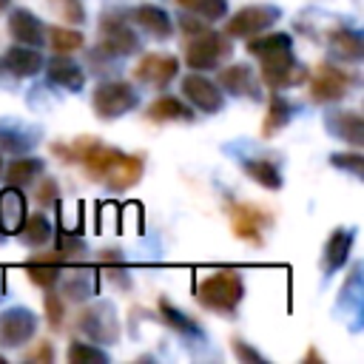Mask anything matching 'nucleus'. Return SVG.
<instances>
[{
	"instance_id": "nucleus-31",
	"label": "nucleus",
	"mask_w": 364,
	"mask_h": 364,
	"mask_svg": "<svg viewBox=\"0 0 364 364\" xmlns=\"http://www.w3.org/2000/svg\"><path fill=\"white\" fill-rule=\"evenodd\" d=\"M159 316H162V321H165L168 327H173V330H176V333H182V336H193V338H199V336H202V327H199L188 313L176 310L168 299H159Z\"/></svg>"
},
{
	"instance_id": "nucleus-38",
	"label": "nucleus",
	"mask_w": 364,
	"mask_h": 364,
	"mask_svg": "<svg viewBox=\"0 0 364 364\" xmlns=\"http://www.w3.org/2000/svg\"><path fill=\"white\" fill-rule=\"evenodd\" d=\"M34 199L46 208V205H54L57 199H60V188H57V179H51V176H46V179H40L37 182V191H34Z\"/></svg>"
},
{
	"instance_id": "nucleus-21",
	"label": "nucleus",
	"mask_w": 364,
	"mask_h": 364,
	"mask_svg": "<svg viewBox=\"0 0 364 364\" xmlns=\"http://www.w3.org/2000/svg\"><path fill=\"white\" fill-rule=\"evenodd\" d=\"M327 128L338 139H344V142H350L355 148L364 145V122H361L358 111H330L327 114Z\"/></svg>"
},
{
	"instance_id": "nucleus-42",
	"label": "nucleus",
	"mask_w": 364,
	"mask_h": 364,
	"mask_svg": "<svg viewBox=\"0 0 364 364\" xmlns=\"http://www.w3.org/2000/svg\"><path fill=\"white\" fill-rule=\"evenodd\" d=\"M26 358H28V361H54V347H51V341H40L34 350L26 353Z\"/></svg>"
},
{
	"instance_id": "nucleus-1",
	"label": "nucleus",
	"mask_w": 364,
	"mask_h": 364,
	"mask_svg": "<svg viewBox=\"0 0 364 364\" xmlns=\"http://www.w3.org/2000/svg\"><path fill=\"white\" fill-rule=\"evenodd\" d=\"M247 54L259 60V77L270 91L293 88L307 80V71L293 54V37L284 31L247 37Z\"/></svg>"
},
{
	"instance_id": "nucleus-13",
	"label": "nucleus",
	"mask_w": 364,
	"mask_h": 364,
	"mask_svg": "<svg viewBox=\"0 0 364 364\" xmlns=\"http://www.w3.org/2000/svg\"><path fill=\"white\" fill-rule=\"evenodd\" d=\"M9 34L20 43V46H31V48H40L46 46V26L43 20L28 11V9H14L9 14Z\"/></svg>"
},
{
	"instance_id": "nucleus-39",
	"label": "nucleus",
	"mask_w": 364,
	"mask_h": 364,
	"mask_svg": "<svg viewBox=\"0 0 364 364\" xmlns=\"http://www.w3.org/2000/svg\"><path fill=\"white\" fill-rule=\"evenodd\" d=\"M330 162H333L336 168H347V171H353L355 176H361V168H364L361 154H333Z\"/></svg>"
},
{
	"instance_id": "nucleus-2",
	"label": "nucleus",
	"mask_w": 364,
	"mask_h": 364,
	"mask_svg": "<svg viewBox=\"0 0 364 364\" xmlns=\"http://www.w3.org/2000/svg\"><path fill=\"white\" fill-rule=\"evenodd\" d=\"M245 299V282L236 270H216L196 282V301L205 310L230 316Z\"/></svg>"
},
{
	"instance_id": "nucleus-14",
	"label": "nucleus",
	"mask_w": 364,
	"mask_h": 364,
	"mask_svg": "<svg viewBox=\"0 0 364 364\" xmlns=\"http://www.w3.org/2000/svg\"><path fill=\"white\" fill-rule=\"evenodd\" d=\"M28 216V202L20 188L6 185L0 191V233H20L23 222Z\"/></svg>"
},
{
	"instance_id": "nucleus-41",
	"label": "nucleus",
	"mask_w": 364,
	"mask_h": 364,
	"mask_svg": "<svg viewBox=\"0 0 364 364\" xmlns=\"http://www.w3.org/2000/svg\"><path fill=\"white\" fill-rule=\"evenodd\" d=\"M179 28H182L188 37H193V34L205 31V28H208V23H205L202 17H196V14H182V17H179Z\"/></svg>"
},
{
	"instance_id": "nucleus-8",
	"label": "nucleus",
	"mask_w": 364,
	"mask_h": 364,
	"mask_svg": "<svg viewBox=\"0 0 364 364\" xmlns=\"http://www.w3.org/2000/svg\"><path fill=\"white\" fill-rule=\"evenodd\" d=\"M228 216H230L233 233L253 245H262V233L273 225V213H267L259 205H247V202H230Z\"/></svg>"
},
{
	"instance_id": "nucleus-11",
	"label": "nucleus",
	"mask_w": 364,
	"mask_h": 364,
	"mask_svg": "<svg viewBox=\"0 0 364 364\" xmlns=\"http://www.w3.org/2000/svg\"><path fill=\"white\" fill-rule=\"evenodd\" d=\"M182 97H185L193 108H199V111H205V114H216V111H222V105H225V94L219 91V85L210 82V80H208L205 74H199V71L182 77Z\"/></svg>"
},
{
	"instance_id": "nucleus-17",
	"label": "nucleus",
	"mask_w": 364,
	"mask_h": 364,
	"mask_svg": "<svg viewBox=\"0 0 364 364\" xmlns=\"http://www.w3.org/2000/svg\"><path fill=\"white\" fill-rule=\"evenodd\" d=\"M216 80H219V85H222L225 91H230L233 97H253V100L262 97V94H259V82H256L250 65H245V63H233V65L219 68V77H216Z\"/></svg>"
},
{
	"instance_id": "nucleus-26",
	"label": "nucleus",
	"mask_w": 364,
	"mask_h": 364,
	"mask_svg": "<svg viewBox=\"0 0 364 364\" xmlns=\"http://www.w3.org/2000/svg\"><path fill=\"white\" fill-rule=\"evenodd\" d=\"M330 48H333V54H338L341 60L358 63L361 54H364V40H361V34H358L355 28L341 26V28H333V31H330Z\"/></svg>"
},
{
	"instance_id": "nucleus-16",
	"label": "nucleus",
	"mask_w": 364,
	"mask_h": 364,
	"mask_svg": "<svg viewBox=\"0 0 364 364\" xmlns=\"http://www.w3.org/2000/svg\"><path fill=\"white\" fill-rule=\"evenodd\" d=\"M353 242H355V230L353 228H338L327 236L324 242V253H321V267H324V276H333L336 270H341V264L347 262L350 250H353Z\"/></svg>"
},
{
	"instance_id": "nucleus-46",
	"label": "nucleus",
	"mask_w": 364,
	"mask_h": 364,
	"mask_svg": "<svg viewBox=\"0 0 364 364\" xmlns=\"http://www.w3.org/2000/svg\"><path fill=\"white\" fill-rule=\"evenodd\" d=\"M0 364H3V355H0Z\"/></svg>"
},
{
	"instance_id": "nucleus-12",
	"label": "nucleus",
	"mask_w": 364,
	"mask_h": 364,
	"mask_svg": "<svg viewBox=\"0 0 364 364\" xmlns=\"http://www.w3.org/2000/svg\"><path fill=\"white\" fill-rule=\"evenodd\" d=\"M134 80L151 88H165L176 74H179V60L173 54H145L134 65Z\"/></svg>"
},
{
	"instance_id": "nucleus-43",
	"label": "nucleus",
	"mask_w": 364,
	"mask_h": 364,
	"mask_svg": "<svg viewBox=\"0 0 364 364\" xmlns=\"http://www.w3.org/2000/svg\"><path fill=\"white\" fill-rule=\"evenodd\" d=\"M9 6H11V0H0V11H6Z\"/></svg>"
},
{
	"instance_id": "nucleus-30",
	"label": "nucleus",
	"mask_w": 364,
	"mask_h": 364,
	"mask_svg": "<svg viewBox=\"0 0 364 364\" xmlns=\"http://www.w3.org/2000/svg\"><path fill=\"white\" fill-rule=\"evenodd\" d=\"M20 239H23V245H28V247H43V245L51 239V222H48V216H46V213H31V216H26V222H23V228H20Z\"/></svg>"
},
{
	"instance_id": "nucleus-37",
	"label": "nucleus",
	"mask_w": 364,
	"mask_h": 364,
	"mask_svg": "<svg viewBox=\"0 0 364 364\" xmlns=\"http://www.w3.org/2000/svg\"><path fill=\"white\" fill-rule=\"evenodd\" d=\"M43 307H46V318H48L51 330H60L63 318H65V299L60 293H54V287H48L43 296Z\"/></svg>"
},
{
	"instance_id": "nucleus-45",
	"label": "nucleus",
	"mask_w": 364,
	"mask_h": 364,
	"mask_svg": "<svg viewBox=\"0 0 364 364\" xmlns=\"http://www.w3.org/2000/svg\"><path fill=\"white\" fill-rule=\"evenodd\" d=\"M0 173H3V159H0Z\"/></svg>"
},
{
	"instance_id": "nucleus-34",
	"label": "nucleus",
	"mask_w": 364,
	"mask_h": 364,
	"mask_svg": "<svg viewBox=\"0 0 364 364\" xmlns=\"http://www.w3.org/2000/svg\"><path fill=\"white\" fill-rule=\"evenodd\" d=\"M48 9L68 26H82L85 23V9H82V0H46Z\"/></svg>"
},
{
	"instance_id": "nucleus-33",
	"label": "nucleus",
	"mask_w": 364,
	"mask_h": 364,
	"mask_svg": "<svg viewBox=\"0 0 364 364\" xmlns=\"http://www.w3.org/2000/svg\"><path fill=\"white\" fill-rule=\"evenodd\" d=\"M48 34V46L57 51V54H71L77 48H82L85 37L77 31V28H68V26H54L46 31Z\"/></svg>"
},
{
	"instance_id": "nucleus-5",
	"label": "nucleus",
	"mask_w": 364,
	"mask_h": 364,
	"mask_svg": "<svg viewBox=\"0 0 364 364\" xmlns=\"http://www.w3.org/2000/svg\"><path fill=\"white\" fill-rule=\"evenodd\" d=\"M355 85V74L350 68H338V65H330V63H318L316 65V74L310 80V100L313 102H338L350 94V88Z\"/></svg>"
},
{
	"instance_id": "nucleus-3",
	"label": "nucleus",
	"mask_w": 364,
	"mask_h": 364,
	"mask_svg": "<svg viewBox=\"0 0 364 364\" xmlns=\"http://www.w3.org/2000/svg\"><path fill=\"white\" fill-rule=\"evenodd\" d=\"M233 46H230V37L228 34H219V31H199L188 40L185 46V65L193 68V71H210V68H219L228 57H230Z\"/></svg>"
},
{
	"instance_id": "nucleus-44",
	"label": "nucleus",
	"mask_w": 364,
	"mask_h": 364,
	"mask_svg": "<svg viewBox=\"0 0 364 364\" xmlns=\"http://www.w3.org/2000/svg\"><path fill=\"white\" fill-rule=\"evenodd\" d=\"M0 296H3V273H0Z\"/></svg>"
},
{
	"instance_id": "nucleus-28",
	"label": "nucleus",
	"mask_w": 364,
	"mask_h": 364,
	"mask_svg": "<svg viewBox=\"0 0 364 364\" xmlns=\"http://www.w3.org/2000/svg\"><path fill=\"white\" fill-rule=\"evenodd\" d=\"M43 171H46V162H43V159H37V156H23V154H20V159H14V162L3 171V176H6V185L23 188V185H31Z\"/></svg>"
},
{
	"instance_id": "nucleus-18",
	"label": "nucleus",
	"mask_w": 364,
	"mask_h": 364,
	"mask_svg": "<svg viewBox=\"0 0 364 364\" xmlns=\"http://www.w3.org/2000/svg\"><path fill=\"white\" fill-rule=\"evenodd\" d=\"M46 74H48V82L51 85H60L63 91H82L85 85V74L77 63H71L65 54H57L51 57L48 63H43Z\"/></svg>"
},
{
	"instance_id": "nucleus-7",
	"label": "nucleus",
	"mask_w": 364,
	"mask_h": 364,
	"mask_svg": "<svg viewBox=\"0 0 364 364\" xmlns=\"http://www.w3.org/2000/svg\"><path fill=\"white\" fill-rule=\"evenodd\" d=\"M282 17V9L279 6H264V3H256V6H245L239 9L228 26H225V34L228 37H253V34H262L267 31L276 20Z\"/></svg>"
},
{
	"instance_id": "nucleus-35",
	"label": "nucleus",
	"mask_w": 364,
	"mask_h": 364,
	"mask_svg": "<svg viewBox=\"0 0 364 364\" xmlns=\"http://www.w3.org/2000/svg\"><path fill=\"white\" fill-rule=\"evenodd\" d=\"M54 253H57L63 262H74V259H80V256L85 253V242H82L80 236L68 233V230H60V233H57V247H54Z\"/></svg>"
},
{
	"instance_id": "nucleus-9",
	"label": "nucleus",
	"mask_w": 364,
	"mask_h": 364,
	"mask_svg": "<svg viewBox=\"0 0 364 364\" xmlns=\"http://www.w3.org/2000/svg\"><path fill=\"white\" fill-rule=\"evenodd\" d=\"M139 48V37L136 31L119 20V17H102L100 26V43H97V54L100 57H128Z\"/></svg>"
},
{
	"instance_id": "nucleus-29",
	"label": "nucleus",
	"mask_w": 364,
	"mask_h": 364,
	"mask_svg": "<svg viewBox=\"0 0 364 364\" xmlns=\"http://www.w3.org/2000/svg\"><path fill=\"white\" fill-rule=\"evenodd\" d=\"M242 171L253 182H259L262 188H267V191H279L282 188V173H279V168L270 159H245L242 162Z\"/></svg>"
},
{
	"instance_id": "nucleus-20",
	"label": "nucleus",
	"mask_w": 364,
	"mask_h": 364,
	"mask_svg": "<svg viewBox=\"0 0 364 364\" xmlns=\"http://www.w3.org/2000/svg\"><path fill=\"white\" fill-rule=\"evenodd\" d=\"M142 168H145L142 156L119 154V156H117V162L111 165V171L105 173V179H102V182H105L108 188H114V191H125V188H131L134 182H139Z\"/></svg>"
},
{
	"instance_id": "nucleus-27",
	"label": "nucleus",
	"mask_w": 364,
	"mask_h": 364,
	"mask_svg": "<svg viewBox=\"0 0 364 364\" xmlns=\"http://www.w3.org/2000/svg\"><path fill=\"white\" fill-rule=\"evenodd\" d=\"M293 114H296V105H293L284 94L273 91L270 105H267V117H264V122H262V134H264V136L279 134V131L293 119Z\"/></svg>"
},
{
	"instance_id": "nucleus-19",
	"label": "nucleus",
	"mask_w": 364,
	"mask_h": 364,
	"mask_svg": "<svg viewBox=\"0 0 364 364\" xmlns=\"http://www.w3.org/2000/svg\"><path fill=\"white\" fill-rule=\"evenodd\" d=\"M131 20H134L139 28H145L151 37H156V40H168V37L173 34L171 14H168L165 9H159V6H154V3L136 6V9L131 11Z\"/></svg>"
},
{
	"instance_id": "nucleus-6",
	"label": "nucleus",
	"mask_w": 364,
	"mask_h": 364,
	"mask_svg": "<svg viewBox=\"0 0 364 364\" xmlns=\"http://www.w3.org/2000/svg\"><path fill=\"white\" fill-rule=\"evenodd\" d=\"M77 327L94 344H114L119 338V321H117V313L108 301H97V304L85 307L77 316Z\"/></svg>"
},
{
	"instance_id": "nucleus-32",
	"label": "nucleus",
	"mask_w": 364,
	"mask_h": 364,
	"mask_svg": "<svg viewBox=\"0 0 364 364\" xmlns=\"http://www.w3.org/2000/svg\"><path fill=\"white\" fill-rule=\"evenodd\" d=\"M176 6L182 11H188V14L202 17L205 23L222 20L228 14V0H176Z\"/></svg>"
},
{
	"instance_id": "nucleus-36",
	"label": "nucleus",
	"mask_w": 364,
	"mask_h": 364,
	"mask_svg": "<svg viewBox=\"0 0 364 364\" xmlns=\"http://www.w3.org/2000/svg\"><path fill=\"white\" fill-rule=\"evenodd\" d=\"M68 361H74V364H82V361H100V364H105L108 361V353L100 350L97 344H88V341H71L68 344Z\"/></svg>"
},
{
	"instance_id": "nucleus-23",
	"label": "nucleus",
	"mask_w": 364,
	"mask_h": 364,
	"mask_svg": "<svg viewBox=\"0 0 364 364\" xmlns=\"http://www.w3.org/2000/svg\"><path fill=\"white\" fill-rule=\"evenodd\" d=\"M60 264H63V259H60L54 250H51V253H37V256H31V259L26 262V273H28V279H31L37 287L48 290V287H54L57 279H60Z\"/></svg>"
},
{
	"instance_id": "nucleus-15",
	"label": "nucleus",
	"mask_w": 364,
	"mask_h": 364,
	"mask_svg": "<svg viewBox=\"0 0 364 364\" xmlns=\"http://www.w3.org/2000/svg\"><path fill=\"white\" fill-rule=\"evenodd\" d=\"M43 54L31 46H11L3 57H0V71H9L11 77L23 80V77H34L40 68H43Z\"/></svg>"
},
{
	"instance_id": "nucleus-10",
	"label": "nucleus",
	"mask_w": 364,
	"mask_h": 364,
	"mask_svg": "<svg viewBox=\"0 0 364 364\" xmlns=\"http://www.w3.org/2000/svg\"><path fill=\"white\" fill-rule=\"evenodd\" d=\"M37 333V316L28 307H9L0 313V347H23Z\"/></svg>"
},
{
	"instance_id": "nucleus-25",
	"label": "nucleus",
	"mask_w": 364,
	"mask_h": 364,
	"mask_svg": "<svg viewBox=\"0 0 364 364\" xmlns=\"http://www.w3.org/2000/svg\"><path fill=\"white\" fill-rule=\"evenodd\" d=\"M57 284H63V299H71V301H82V299H91L97 293V273L94 270H68V276H60Z\"/></svg>"
},
{
	"instance_id": "nucleus-24",
	"label": "nucleus",
	"mask_w": 364,
	"mask_h": 364,
	"mask_svg": "<svg viewBox=\"0 0 364 364\" xmlns=\"http://www.w3.org/2000/svg\"><path fill=\"white\" fill-rule=\"evenodd\" d=\"M34 145H37V131L34 128H26L23 122H14V119L0 122V151L23 154V151H28Z\"/></svg>"
},
{
	"instance_id": "nucleus-4",
	"label": "nucleus",
	"mask_w": 364,
	"mask_h": 364,
	"mask_svg": "<svg viewBox=\"0 0 364 364\" xmlns=\"http://www.w3.org/2000/svg\"><path fill=\"white\" fill-rule=\"evenodd\" d=\"M91 105H94V114L100 119H117V117H122L139 105V94L134 85H128L122 80H108V82H100L94 88Z\"/></svg>"
},
{
	"instance_id": "nucleus-40",
	"label": "nucleus",
	"mask_w": 364,
	"mask_h": 364,
	"mask_svg": "<svg viewBox=\"0 0 364 364\" xmlns=\"http://www.w3.org/2000/svg\"><path fill=\"white\" fill-rule=\"evenodd\" d=\"M230 347H233V353H236V358H239V361H259V364L264 361V355H262V353H256L253 347H247L239 336H236V338H230Z\"/></svg>"
},
{
	"instance_id": "nucleus-22",
	"label": "nucleus",
	"mask_w": 364,
	"mask_h": 364,
	"mask_svg": "<svg viewBox=\"0 0 364 364\" xmlns=\"http://www.w3.org/2000/svg\"><path fill=\"white\" fill-rule=\"evenodd\" d=\"M145 117H148L151 122H191V119H193V111H191L179 97L162 94V97H156V100L148 105Z\"/></svg>"
}]
</instances>
